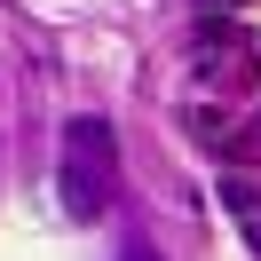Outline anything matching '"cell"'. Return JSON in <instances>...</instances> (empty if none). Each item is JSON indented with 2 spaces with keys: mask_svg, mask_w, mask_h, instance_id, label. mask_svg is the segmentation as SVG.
<instances>
[{
  "mask_svg": "<svg viewBox=\"0 0 261 261\" xmlns=\"http://www.w3.org/2000/svg\"><path fill=\"white\" fill-rule=\"evenodd\" d=\"M111 190H119V135L111 119L80 111L64 127V166H56V198H64L71 222H103L111 214Z\"/></svg>",
  "mask_w": 261,
  "mask_h": 261,
  "instance_id": "cell-1",
  "label": "cell"
},
{
  "mask_svg": "<svg viewBox=\"0 0 261 261\" xmlns=\"http://www.w3.org/2000/svg\"><path fill=\"white\" fill-rule=\"evenodd\" d=\"M222 206L238 214V229H245V245L261 253V198H253V182H222Z\"/></svg>",
  "mask_w": 261,
  "mask_h": 261,
  "instance_id": "cell-2",
  "label": "cell"
},
{
  "mask_svg": "<svg viewBox=\"0 0 261 261\" xmlns=\"http://www.w3.org/2000/svg\"><path fill=\"white\" fill-rule=\"evenodd\" d=\"M127 261H159V253H127Z\"/></svg>",
  "mask_w": 261,
  "mask_h": 261,
  "instance_id": "cell-3",
  "label": "cell"
},
{
  "mask_svg": "<svg viewBox=\"0 0 261 261\" xmlns=\"http://www.w3.org/2000/svg\"><path fill=\"white\" fill-rule=\"evenodd\" d=\"M222 8H245V0H222Z\"/></svg>",
  "mask_w": 261,
  "mask_h": 261,
  "instance_id": "cell-4",
  "label": "cell"
}]
</instances>
